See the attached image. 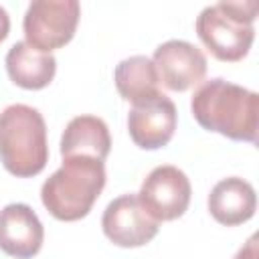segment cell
<instances>
[{
    "label": "cell",
    "instance_id": "13",
    "mask_svg": "<svg viewBox=\"0 0 259 259\" xmlns=\"http://www.w3.org/2000/svg\"><path fill=\"white\" fill-rule=\"evenodd\" d=\"M111 150V136L107 123L97 115L73 117L61 136V156H91L105 160Z\"/></svg>",
    "mask_w": 259,
    "mask_h": 259
},
{
    "label": "cell",
    "instance_id": "1",
    "mask_svg": "<svg viewBox=\"0 0 259 259\" xmlns=\"http://www.w3.org/2000/svg\"><path fill=\"white\" fill-rule=\"evenodd\" d=\"M192 117L206 132L237 142H257L259 95L223 77L204 81L190 99Z\"/></svg>",
    "mask_w": 259,
    "mask_h": 259
},
{
    "label": "cell",
    "instance_id": "14",
    "mask_svg": "<svg viewBox=\"0 0 259 259\" xmlns=\"http://www.w3.org/2000/svg\"><path fill=\"white\" fill-rule=\"evenodd\" d=\"M117 93L132 105L158 93V73L150 57L134 55L117 63L113 71Z\"/></svg>",
    "mask_w": 259,
    "mask_h": 259
},
{
    "label": "cell",
    "instance_id": "9",
    "mask_svg": "<svg viewBox=\"0 0 259 259\" xmlns=\"http://www.w3.org/2000/svg\"><path fill=\"white\" fill-rule=\"evenodd\" d=\"M152 63L156 67L158 79L170 91H186L200 83L206 75L204 53L196 45L180 38H170L158 45Z\"/></svg>",
    "mask_w": 259,
    "mask_h": 259
},
{
    "label": "cell",
    "instance_id": "11",
    "mask_svg": "<svg viewBox=\"0 0 259 259\" xmlns=\"http://www.w3.org/2000/svg\"><path fill=\"white\" fill-rule=\"evenodd\" d=\"M257 208V194L251 182L229 176L219 180L208 194V212L225 227H237L247 223Z\"/></svg>",
    "mask_w": 259,
    "mask_h": 259
},
{
    "label": "cell",
    "instance_id": "2",
    "mask_svg": "<svg viewBox=\"0 0 259 259\" xmlns=\"http://www.w3.org/2000/svg\"><path fill=\"white\" fill-rule=\"evenodd\" d=\"M105 180L103 160L91 156H69L63 158L61 168L42 182L40 200L55 219L67 223L79 221L89 214Z\"/></svg>",
    "mask_w": 259,
    "mask_h": 259
},
{
    "label": "cell",
    "instance_id": "16",
    "mask_svg": "<svg viewBox=\"0 0 259 259\" xmlns=\"http://www.w3.org/2000/svg\"><path fill=\"white\" fill-rule=\"evenodd\" d=\"M8 32H10V16H8L6 8L0 6V42L8 36Z\"/></svg>",
    "mask_w": 259,
    "mask_h": 259
},
{
    "label": "cell",
    "instance_id": "7",
    "mask_svg": "<svg viewBox=\"0 0 259 259\" xmlns=\"http://www.w3.org/2000/svg\"><path fill=\"white\" fill-rule=\"evenodd\" d=\"M101 229L117 247H142L158 235L160 223L146 212L138 194L127 192L105 206Z\"/></svg>",
    "mask_w": 259,
    "mask_h": 259
},
{
    "label": "cell",
    "instance_id": "15",
    "mask_svg": "<svg viewBox=\"0 0 259 259\" xmlns=\"http://www.w3.org/2000/svg\"><path fill=\"white\" fill-rule=\"evenodd\" d=\"M259 253H257V235H251L249 241L237 251V255L233 259H257Z\"/></svg>",
    "mask_w": 259,
    "mask_h": 259
},
{
    "label": "cell",
    "instance_id": "12",
    "mask_svg": "<svg viewBox=\"0 0 259 259\" xmlns=\"http://www.w3.org/2000/svg\"><path fill=\"white\" fill-rule=\"evenodd\" d=\"M6 71L14 85L22 89H42L57 73V59L53 53H42L26 40L14 42L6 53Z\"/></svg>",
    "mask_w": 259,
    "mask_h": 259
},
{
    "label": "cell",
    "instance_id": "5",
    "mask_svg": "<svg viewBox=\"0 0 259 259\" xmlns=\"http://www.w3.org/2000/svg\"><path fill=\"white\" fill-rule=\"evenodd\" d=\"M79 16L77 0H32L22 20L26 42L42 53L61 49L73 38Z\"/></svg>",
    "mask_w": 259,
    "mask_h": 259
},
{
    "label": "cell",
    "instance_id": "3",
    "mask_svg": "<svg viewBox=\"0 0 259 259\" xmlns=\"http://www.w3.org/2000/svg\"><path fill=\"white\" fill-rule=\"evenodd\" d=\"M0 160L18 178H30L45 170L49 162L47 123L36 107L12 103L2 109Z\"/></svg>",
    "mask_w": 259,
    "mask_h": 259
},
{
    "label": "cell",
    "instance_id": "8",
    "mask_svg": "<svg viewBox=\"0 0 259 259\" xmlns=\"http://www.w3.org/2000/svg\"><path fill=\"white\" fill-rule=\"evenodd\" d=\"M176 123H178L176 105L162 91L134 103L127 113L130 138L142 150L164 148L172 140Z\"/></svg>",
    "mask_w": 259,
    "mask_h": 259
},
{
    "label": "cell",
    "instance_id": "6",
    "mask_svg": "<svg viewBox=\"0 0 259 259\" xmlns=\"http://www.w3.org/2000/svg\"><path fill=\"white\" fill-rule=\"evenodd\" d=\"M190 194L192 188L188 176L178 166L164 164L156 166L144 178L138 198L146 212L162 223L182 217L190 204Z\"/></svg>",
    "mask_w": 259,
    "mask_h": 259
},
{
    "label": "cell",
    "instance_id": "4",
    "mask_svg": "<svg viewBox=\"0 0 259 259\" xmlns=\"http://www.w3.org/2000/svg\"><path fill=\"white\" fill-rule=\"evenodd\" d=\"M257 18V2H227L204 6L196 16V34L202 45L227 63L241 61L255 38L253 22Z\"/></svg>",
    "mask_w": 259,
    "mask_h": 259
},
{
    "label": "cell",
    "instance_id": "10",
    "mask_svg": "<svg viewBox=\"0 0 259 259\" xmlns=\"http://www.w3.org/2000/svg\"><path fill=\"white\" fill-rule=\"evenodd\" d=\"M45 241L38 214L24 202H10L0 210V249L16 259L34 257Z\"/></svg>",
    "mask_w": 259,
    "mask_h": 259
}]
</instances>
